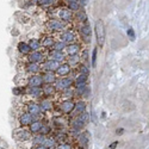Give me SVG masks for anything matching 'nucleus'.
I'll return each instance as SVG.
<instances>
[{
    "label": "nucleus",
    "instance_id": "obj_12",
    "mask_svg": "<svg viewBox=\"0 0 149 149\" xmlns=\"http://www.w3.org/2000/svg\"><path fill=\"white\" fill-rule=\"evenodd\" d=\"M45 54L41 50H36V52H31L28 55V61L31 62V63H42V62L45 60Z\"/></svg>",
    "mask_w": 149,
    "mask_h": 149
},
{
    "label": "nucleus",
    "instance_id": "obj_18",
    "mask_svg": "<svg viewBox=\"0 0 149 149\" xmlns=\"http://www.w3.org/2000/svg\"><path fill=\"white\" fill-rule=\"evenodd\" d=\"M36 119H37L36 117H33L32 115H30L29 112H26V111H23V112L20 113V116H19V123H20V125L22 127H25V128H28L30 124L33 120H36Z\"/></svg>",
    "mask_w": 149,
    "mask_h": 149
},
{
    "label": "nucleus",
    "instance_id": "obj_23",
    "mask_svg": "<svg viewBox=\"0 0 149 149\" xmlns=\"http://www.w3.org/2000/svg\"><path fill=\"white\" fill-rule=\"evenodd\" d=\"M41 88H42V93H43L44 98H52L53 95H55L57 93L54 84H43Z\"/></svg>",
    "mask_w": 149,
    "mask_h": 149
},
{
    "label": "nucleus",
    "instance_id": "obj_2",
    "mask_svg": "<svg viewBox=\"0 0 149 149\" xmlns=\"http://www.w3.org/2000/svg\"><path fill=\"white\" fill-rule=\"evenodd\" d=\"M67 23L65 22H61L60 19H48L45 22V29L49 31V32H55V33H58L61 31H63L67 29Z\"/></svg>",
    "mask_w": 149,
    "mask_h": 149
},
{
    "label": "nucleus",
    "instance_id": "obj_29",
    "mask_svg": "<svg viewBox=\"0 0 149 149\" xmlns=\"http://www.w3.org/2000/svg\"><path fill=\"white\" fill-rule=\"evenodd\" d=\"M26 72L29 74H40L42 72V68H41V65L40 63H31V62H29V63L26 65Z\"/></svg>",
    "mask_w": 149,
    "mask_h": 149
},
{
    "label": "nucleus",
    "instance_id": "obj_7",
    "mask_svg": "<svg viewBox=\"0 0 149 149\" xmlns=\"http://www.w3.org/2000/svg\"><path fill=\"white\" fill-rule=\"evenodd\" d=\"M56 15H57V18L61 20V22H65V23H72L74 19V13L68 8V7H65V6H62V7H58L57 11H56Z\"/></svg>",
    "mask_w": 149,
    "mask_h": 149
},
{
    "label": "nucleus",
    "instance_id": "obj_22",
    "mask_svg": "<svg viewBox=\"0 0 149 149\" xmlns=\"http://www.w3.org/2000/svg\"><path fill=\"white\" fill-rule=\"evenodd\" d=\"M69 127L72 129H75V130L81 131L86 127V123L84 120H81L79 116H75V117H72V119H69Z\"/></svg>",
    "mask_w": 149,
    "mask_h": 149
},
{
    "label": "nucleus",
    "instance_id": "obj_15",
    "mask_svg": "<svg viewBox=\"0 0 149 149\" xmlns=\"http://www.w3.org/2000/svg\"><path fill=\"white\" fill-rule=\"evenodd\" d=\"M86 107H87V104H86V102H84L82 99H78V100L75 102V105H74V109L72 111V113L69 116L75 117V116L81 115L82 112H85V111H86Z\"/></svg>",
    "mask_w": 149,
    "mask_h": 149
},
{
    "label": "nucleus",
    "instance_id": "obj_24",
    "mask_svg": "<svg viewBox=\"0 0 149 149\" xmlns=\"http://www.w3.org/2000/svg\"><path fill=\"white\" fill-rule=\"evenodd\" d=\"M41 42V45L43 49H45V50H50V49L53 48L54 43H55V40H54V36L52 35H45L43 36V38L40 40Z\"/></svg>",
    "mask_w": 149,
    "mask_h": 149
},
{
    "label": "nucleus",
    "instance_id": "obj_10",
    "mask_svg": "<svg viewBox=\"0 0 149 149\" xmlns=\"http://www.w3.org/2000/svg\"><path fill=\"white\" fill-rule=\"evenodd\" d=\"M52 123L56 129L62 130L65 127L69 125V119L65 115H60V116H54V118L52 119Z\"/></svg>",
    "mask_w": 149,
    "mask_h": 149
},
{
    "label": "nucleus",
    "instance_id": "obj_26",
    "mask_svg": "<svg viewBox=\"0 0 149 149\" xmlns=\"http://www.w3.org/2000/svg\"><path fill=\"white\" fill-rule=\"evenodd\" d=\"M41 77H42L43 84H55V81L57 80V77L53 72H42Z\"/></svg>",
    "mask_w": 149,
    "mask_h": 149
},
{
    "label": "nucleus",
    "instance_id": "obj_27",
    "mask_svg": "<svg viewBox=\"0 0 149 149\" xmlns=\"http://www.w3.org/2000/svg\"><path fill=\"white\" fill-rule=\"evenodd\" d=\"M73 19H75L78 23L82 24V23L88 22V16H87V13H86V12H85L82 8H80L79 11L74 12V17H73Z\"/></svg>",
    "mask_w": 149,
    "mask_h": 149
},
{
    "label": "nucleus",
    "instance_id": "obj_42",
    "mask_svg": "<svg viewBox=\"0 0 149 149\" xmlns=\"http://www.w3.org/2000/svg\"><path fill=\"white\" fill-rule=\"evenodd\" d=\"M55 3H56V0H40L37 4L43 7H49V6H53Z\"/></svg>",
    "mask_w": 149,
    "mask_h": 149
},
{
    "label": "nucleus",
    "instance_id": "obj_43",
    "mask_svg": "<svg viewBox=\"0 0 149 149\" xmlns=\"http://www.w3.org/2000/svg\"><path fill=\"white\" fill-rule=\"evenodd\" d=\"M97 58H98V48H94L92 52V58H91V65L92 67L97 66Z\"/></svg>",
    "mask_w": 149,
    "mask_h": 149
},
{
    "label": "nucleus",
    "instance_id": "obj_5",
    "mask_svg": "<svg viewBox=\"0 0 149 149\" xmlns=\"http://www.w3.org/2000/svg\"><path fill=\"white\" fill-rule=\"evenodd\" d=\"M12 137L15 140L19 141V142H25V141H30L32 137V134L30 132V130L25 127H22V128H17L13 130L12 132Z\"/></svg>",
    "mask_w": 149,
    "mask_h": 149
},
{
    "label": "nucleus",
    "instance_id": "obj_49",
    "mask_svg": "<svg viewBox=\"0 0 149 149\" xmlns=\"http://www.w3.org/2000/svg\"><path fill=\"white\" fill-rule=\"evenodd\" d=\"M31 1H32V3H38L40 0H31Z\"/></svg>",
    "mask_w": 149,
    "mask_h": 149
},
{
    "label": "nucleus",
    "instance_id": "obj_14",
    "mask_svg": "<svg viewBox=\"0 0 149 149\" xmlns=\"http://www.w3.org/2000/svg\"><path fill=\"white\" fill-rule=\"evenodd\" d=\"M45 57H47V58H50V60L58 61V62H65L66 54H65L63 52L55 50V49H50V50H48V52H47Z\"/></svg>",
    "mask_w": 149,
    "mask_h": 149
},
{
    "label": "nucleus",
    "instance_id": "obj_11",
    "mask_svg": "<svg viewBox=\"0 0 149 149\" xmlns=\"http://www.w3.org/2000/svg\"><path fill=\"white\" fill-rule=\"evenodd\" d=\"M26 112H29L30 115H32L36 118L43 116L42 111H41V107H40V104L36 103V102H30V103L26 104Z\"/></svg>",
    "mask_w": 149,
    "mask_h": 149
},
{
    "label": "nucleus",
    "instance_id": "obj_48",
    "mask_svg": "<svg viewBox=\"0 0 149 149\" xmlns=\"http://www.w3.org/2000/svg\"><path fill=\"white\" fill-rule=\"evenodd\" d=\"M32 149H45V148H44L43 146H35Z\"/></svg>",
    "mask_w": 149,
    "mask_h": 149
},
{
    "label": "nucleus",
    "instance_id": "obj_34",
    "mask_svg": "<svg viewBox=\"0 0 149 149\" xmlns=\"http://www.w3.org/2000/svg\"><path fill=\"white\" fill-rule=\"evenodd\" d=\"M44 139H45L44 135H42V134H35V135H32V137H31V142H32L33 146H42Z\"/></svg>",
    "mask_w": 149,
    "mask_h": 149
},
{
    "label": "nucleus",
    "instance_id": "obj_30",
    "mask_svg": "<svg viewBox=\"0 0 149 149\" xmlns=\"http://www.w3.org/2000/svg\"><path fill=\"white\" fill-rule=\"evenodd\" d=\"M87 81H88V75L78 73L75 77H73V87L79 84H87Z\"/></svg>",
    "mask_w": 149,
    "mask_h": 149
},
{
    "label": "nucleus",
    "instance_id": "obj_19",
    "mask_svg": "<svg viewBox=\"0 0 149 149\" xmlns=\"http://www.w3.org/2000/svg\"><path fill=\"white\" fill-rule=\"evenodd\" d=\"M78 146L81 147L82 149H86L90 146V132L88 131H80L78 136Z\"/></svg>",
    "mask_w": 149,
    "mask_h": 149
},
{
    "label": "nucleus",
    "instance_id": "obj_38",
    "mask_svg": "<svg viewBox=\"0 0 149 149\" xmlns=\"http://www.w3.org/2000/svg\"><path fill=\"white\" fill-rule=\"evenodd\" d=\"M67 7L73 12V13H74V12H77V11H79V10L81 8V6H80L79 1H68Z\"/></svg>",
    "mask_w": 149,
    "mask_h": 149
},
{
    "label": "nucleus",
    "instance_id": "obj_13",
    "mask_svg": "<svg viewBox=\"0 0 149 149\" xmlns=\"http://www.w3.org/2000/svg\"><path fill=\"white\" fill-rule=\"evenodd\" d=\"M72 72H73V68L67 63V62H63V63H61L60 67L56 69L55 75H56L57 78H65V77L70 75Z\"/></svg>",
    "mask_w": 149,
    "mask_h": 149
},
{
    "label": "nucleus",
    "instance_id": "obj_6",
    "mask_svg": "<svg viewBox=\"0 0 149 149\" xmlns=\"http://www.w3.org/2000/svg\"><path fill=\"white\" fill-rule=\"evenodd\" d=\"M79 31H80V36H81V41L85 42L86 44L91 43V36H92V28H91V24H90L88 22L80 24Z\"/></svg>",
    "mask_w": 149,
    "mask_h": 149
},
{
    "label": "nucleus",
    "instance_id": "obj_45",
    "mask_svg": "<svg viewBox=\"0 0 149 149\" xmlns=\"http://www.w3.org/2000/svg\"><path fill=\"white\" fill-rule=\"evenodd\" d=\"M127 36H128V38H129L131 42H134V41H135V38H136L135 30H134L132 28H129V29L127 30Z\"/></svg>",
    "mask_w": 149,
    "mask_h": 149
},
{
    "label": "nucleus",
    "instance_id": "obj_36",
    "mask_svg": "<svg viewBox=\"0 0 149 149\" xmlns=\"http://www.w3.org/2000/svg\"><path fill=\"white\" fill-rule=\"evenodd\" d=\"M42 146H43L44 148H55L56 142H55V140H54V137H53L52 135H50V136H45V139H44Z\"/></svg>",
    "mask_w": 149,
    "mask_h": 149
},
{
    "label": "nucleus",
    "instance_id": "obj_25",
    "mask_svg": "<svg viewBox=\"0 0 149 149\" xmlns=\"http://www.w3.org/2000/svg\"><path fill=\"white\" fill-rule=\"evenodd\" d=\"M43 125H44V122H43V120L36 119V120H33V122L30 124V125L28 127V129L30 130V132H31L32 135H35V134H40V132H41Z\"/></svg>",
    "mask_w": 149,
    "mask_h": 149
},
{
    "label": "nucleus",
    "instance_id": "obj_20",
    "mask_svg": "<svg viewBox=\"0 0 149 149\" xmlns=\"http://www.w3.org/2000/svg\"><path fill=\"white\" fill-rule=\"evenodd\" d=\"M38 104H40V107H41V111H42L43 115L54 111V103L52 102V99L44 98V99H42Z\"/></svg>",
    "mask_w": 149,
    "mask_h": 149
},
{
    "label": "nucleus",
    "instance_id": "obj_28",
    "mask_svg": "<svg viewBox=\"0 0 149 149\" xmlns=\"http://www.w3.org/2000/svg\"><path fill=\"white\" fill-rule=\"evenodd\" d=\"M54 140H55V142H56V144H58V143H63V142H67V140L69 139V136H68V134L67 132H63V131H57L54 136Z\"/></svg>",
    "mask_w": 149,
    "mask_h": 149
},
{
    "label": "nucleus",
    "instance_id": "obj_40",
    "mask_svg": "<svg viewBox=\"0 0 149 149\" xmlns=\"http://www.w3.org/2000/svg\"><path fill=\"white\" fill-rule=\"evenodd\" d=\"M55 149H75L74 144L69 142H63V143H58L55 146Z\"/></svg>",
    "mask_w": 149,
    "mask_h": 149
},
{
    "label": "nucleus",
    "instance_id": "obj_50",
    "mask_svg": "<svg viewBox=\"0 0 149 149\" xmlns=\"http://www.w3.org/2000/svg\"><path fill=\"white\" fill-rule=\"evenodd\" d=\"M65 1H67V3H68V1H70V0H65Z\"/></svg>",
    "mask_w": 149,
    "mask_h": 149
},
{
    "label": "nucleus",
    "instance_id": "obj_4",
    "mask_svg": "<svg viewBox=\"0 0 149 149\" xmlns=\"http://www.w3.org/2000/svg\"><path fill=\"white\" fill-rule=\"evenodd\" d=\"M94 32H95V38L99 48H102L105 43V25L102 19H99L94 24Z\"/></svg>",
    "mask_w": 149,
    "mask_h": 149
},
{
    "label": "nucleus",
    "instance_id": "obj_16",
    "mask_svg": "<svg viewBox=\"0 0 149 149\" xmlns=\"http://www.w3.org/2000/svg\"><path fill=\"white\" fill-rule=\"evenodd\" d=\"M66 52V56H73V55H78L81 52V43L75 42V43H70L67 44L65 50Z\"/></svg>",
    "mask_w": 149,
    "mask_h": 149
},
{
    "label": "nucleus",
    "instance_id": "obj_41",
    "mask_svg": "<svg viewBox=\"0 0 149 149\" xmlns=\"http://www.w3.org/2000/svg\"><path fill=\"white\" fill-rule=\"evenodd\" d=\"M65 48H66V44L63 42H61V41H55L54 45L52 49H55V50H60V52H63L65 50Z\"/></svg>",
    "mask_w": 149,
    "mask_h": 149
},
{
    "label": "nucleus",
    "instance_id": "obj_3",
    "mask_svg": "<svg viewBox=\"0 0 149 149\" xmlns=\"http://www.w3.org/2000/svg\"><path fill=\"white\" fill-rule=\"evenodd\" d=\"M57 38H58V41L63 42L67 45V44H70V43L78 42V35H77L75 31L72 30V29H66L63 31L58 32Z\"/></svg>",
    "mask_w": 149,
    "mask_h": 149
},
{
    "label": "nucleus",
    "instance_id": "obj_1",
    "mask_svg": "<svg viewBox=\"0 0 149 149\" xmlns=\"http://www.w3.org/2000/svg\"><path fill=\"white\" fill-rule=\"evenodd\" d=\"M75 105V102L73 99H66V100H61L57 105H56V115L54 116H60V115H65V116H69L72 113V111Z\"/></svg>",
    "mask_w": 149,
    "mask_h": 149
},
{
    "label": "nucleus",
    "instance_id": "obj_37",
    "mask_svg": "<svg viewBox=\"0 0 149 149\" xmlns=\"http://www.w3.org/2000/svg\"><path fill=\"white\" fill-rule=\"evenodd\" d=\"M75 68H77V72H78V73H80V74H85V75H90V73H91L90 67L86 65V63H82V62H80V63H79Z\"/></svg>",
    "mask_w": 149,
    "mask_h": 149
},
{
    "label": "nucleus",
    "instance_id": "obj_32",
    "mask_svg": "<svg viewBox=\"0 0 149 149\" xmlns=\"http://www.w3.org/2000/svg\"><path fill=\"white\" fill-rule=\"evenodd\" d=\"M65 61L67 62V63L73 68V67H77L79 63H80V56H79V54L78 55H73V56H66V58H65Z\"/></svg>",
    "mask_w": 149,
    "mask_h": 149
},
{
    "label": "nucleus",
    "instance_id": "obj_31",
    "mask_svg": "<svg viewBox=\"0 0 149 149\" xmlns=\"http://www.w3.org/2000/svg\"><path fill=\"white\" fill-rule=\"evenodd\" d=\"M60 93V98L62 100H66V99H73L74 97V88L73 87H69V88H66L61 92H57Z\"/></svg>",
    "mask_w": 149,
    "mask_h": 149
},
{
    "label": "nucleus",
    "instance_id": "obj_17",
    "mask_svg": "<svg viewBox=\"0 0 149 149\" xmlns=\"http://www.w3.org/2000/svg\"><path fill=\"white\" fill-rule=\"evenodd\" d=\"M26 86H32V87H42L43 86V80L40 74H32L26 80Z\"/></svg>",
    "mask_w": 149,
    "mask_h": 149
},
{
    "label": "nucleus",
    "instance_id": "obj_9",
    "mask_svg": "<svg viewBox=\"0 0 149 149\" xmlns=\"http://www.w3.org/2000/svg\"><path fill=\"white\" fill-rule=\"evenodd\" d=\"M60 65H61V62H58V61L45 58L41 63V68H42V72H53V73H55L56 69L60 67Z\"/></svg>",
    "mask_w": 149,
    "mask_h": 149
},
{
    "label": "nucleus",
    "instance_id": "obj_33",
    "mask_svg": "<svg viewBox=\"0 0 149 149\" xmlns=\"http://www.w3.org/2000/svg\"><path fill=\"white\" fill-rule=\"evenodd\" d=\"M18 50H19V53L23 54V55H29V54L31 53V49H30L29 44L25 43V42H19V43H18Z\"/></svg>",
    "mask_w": 149,
    "mask_h": 149
},
{
    "label": "nucleus",
    "instance_id": "obj_35",
    "mask_svg": "<svg viewBox=\"0 0 149 149\" xmlns=\"http://www.w3.org/2000/svg\"><path fill=\"white\" fill-rule=\"evenodd\" d=\"M28 44H29V47H30V49H31V52L41 50V49H42L41 42H40V40H37V38H31Z\"/></svg>",
    "mask_w": 149,
    "mask_h": 149
},
{
    "label": "nucleus",
    "instance_id": "obj_21",
    "mask_svg": "<svg viewBox=\"0 0 149 149\" xmlns=\"http://www.w3.org/2000/svg\"><path fill=\"white\" fill-rule=\"evenodd\" d=\"M24 94L30 95V97H36V98H42V88L41 87H32V86H24Z\"/></svg>",
    "mask_w": 149,
    "mask_h": 149
},
{
    "label": "nucleus",
    "instance_id": "obj_47",
    "mask_svg": "<svg viewBox=\"0 0 149 149\" xmlns=\"http://www.w3.org/2000/svg\"><path fill=\"white\" fill-rule=\"evenodd\" d=\"M123 132H124V129H117L116 130V134L117 135H123Z\"/></svg>",
    "mask_w": 149,
    "mask_h": 149
},
{
    "label": "nucleus",
    "instance_id": "obj_8",
    "mask_svg": "<svg viewBox=\"0 0 149 149\" xmlns=\"http://www.w3.org/2000/svg\"><path fill=\"white\" fill-rule=\"evenodd\" d=\"M56 92H61L66 88L73 87V77H65V78H57V80L54 84Z\"/></svg>",
    "mask_w": 149,
    "mask_h": 149
},
{
    "label": "nucleus",
    "instance_id": "obj_46",
    "mask_svg": "<svg viewBox=\"0 0 149 149\" xmlns=\"http://www.w3.org/2000/svg\"><path fill=\"white\" fill-rule=\"evenodd\" d=\"M118 143H119L118 141H115V142H112V143H111V144H110V147H109V148H110V149H115V148H117Z\"/></svg>",
    "mask_w": 149,
    "mask_h": 149
},
{
    "label": "nucleus",
    "instance_id": "obj_44",
    "mask_svg": "<svg viewBox=\"0 0 149 149\" xmlns=\"http://www.w3.org/2000/svg\"><path fill=\"white\" fill-rule=\"evenodd\" d=\"M12 92H13L15 95H24V87L23 86H16V87H13V90H12Z\"/></svg>",
    "mask_w": 149,
    "mask_h": 149
},
{
    "label": "nucleus",
    "instance_id": "obj_39",
    "mask_svg": "<svg viewBox=\"0 0 149 149\" xmlns=\"http://www.w3.org/2000/svg\"><path fill=\"white\" fill-rule=\"evenodd\" d=\"M40 134H42V135H44V136H50V135L53 134V128H52V125H50V124H45V123H44V125H43V128H42V130H41Z\"/></svg>",
    "mask_w": 149,
    "mask_h": 149
}]
</instances>
